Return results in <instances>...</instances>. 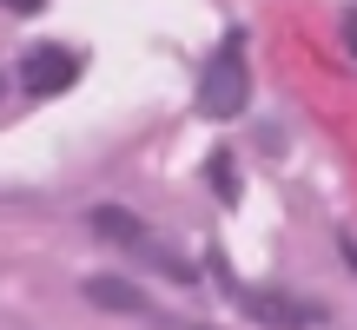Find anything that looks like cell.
Listing matches in <instances>:
<instances>
[{"mask_svg":"<svg viewBox=\"0 0 357 330\" xmlns=\"http://www.w3.org/2000/svg\"><path fill=\"white\" fill-rule=\"evenodd\" d=\"M245 93H252V66H245V33H225L212 47L199 73V113L205 119H238L245 113Z\"/></svg>","mask_w":357,"mask_h":330,"instance_id":"cell-1","label":"cell"},{"mask_svg":"<svg viewBox=\"0 0 357 330\" xmlns=\"http://www.w3.org/2000/svg\"><path fill=\"white\" fill-rule=\"evenodd\" d=\"M73 79H79V53H66V47H33L20 60V86L33 100H60Z\"/></svg>","mask_w":357,"mask_h":330,"instance_id":"cell-2","label":"cell"},{"mask_svg":"<svg viewBox=\"0 0 357 330\" xmlns=\"http://www.w3.org/2000/svg\"><path fill=\"white\" fill-rule=\"evenodd\" d=\"M245 317L271 324V330H298V324H324V311L298 304V297H284V291H245Z\"/></svg>","mask_w":357,"mask_h":330,"instance_id":"cell-3","label":"cell"},{"mask_svg":"<svg viewBox=\"0 0 357 330\" xmlns=\"http://www.w3.org/2000/svg\"><path fill=\"white\" fill-rule=\"evenodd\" d=\"M93 231H100L106 244H126V251H153V238H146V218H132L126 205H100V212H93Z\"/></svg>","mask_w":357,"mask_h":330,"instance_id":"cell-4","label":"cell"},{"mask_svg":"<svg viewBox=\"0 0 357 330\" xmlns=\"http://www.w3.org/2000/svg\"><path fill=\"white\" fill-rule=\"evenodd\" d=\"M79 291H86V304L119 311V317H139V311H146V291H139V284H126V278H86Z\"/></svg>","mask_w":357,"mask_h":330,"instance_id":"cell-5","label":"cell"},{"mask_svg":"<svg viewBox=\"0 0 357 330\" xmlns=\"http://www.w3.org/2000/svg\"><path fill=\"white\" fill-rule=\"evenodd\" d=\"M212 185H218V198H231V191H238V178H231V159H212Z\"/></svg>","mask_w":357,"mask_h":330,"instance_id":"cell-6","label":"cell"},{"mask_svg":"<svg viewBox=\"0 0 357 330\" xmlns=\"http://www.w3.org/2000/svg\"><path fill=\"white\" fill-rule=\"evenodd\" d=\"M0 7H7V13H40L47 0H0Z\"/></svg>","mask_w":357,"mask_h":330,"instance_id":"cell-7","label":"cell"}]
</instances>
